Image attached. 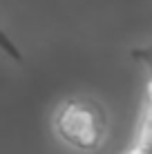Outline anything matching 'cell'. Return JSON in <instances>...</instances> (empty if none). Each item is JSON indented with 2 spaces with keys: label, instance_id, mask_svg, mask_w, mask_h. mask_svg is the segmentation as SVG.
<instances>
[{
  "label": "cell",
  "instance_id": "2",
  "mask_svg": "<svg viewBox=\"0 0 152 154\" xmlns=\"http://www.w3.org/2000/svg\"><path fill=\"white\" fill-rule=\"evenodd\" d=\"M0 51H5L7 56H11L14 60H23V54H20L18 45L11 40V36H9L2 27H0Z\"/></svg>",
  "mask_w": 152,
  "mask_h": 154
},
{
  "label": "cell",
  "instance_id": "1",
  "mask_svg": "<svg viewBox=\"0 0 152 154\" xmlns=\"http://www.w3.org/2000/svg\"><path fill=\"white\" fill-rule=\"evenodd\" d=\"M51 127L65 145L78 152H94L105 143L107 112L96 98L70 96L56 107Z\"/></svg>",
  "mask_w": 152,
  "mask_h": 154
}]
</instances>
